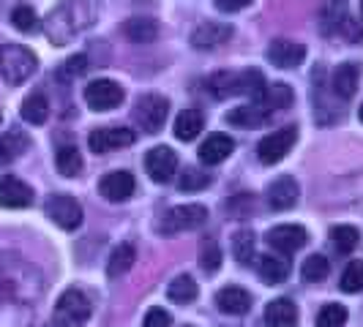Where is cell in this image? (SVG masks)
Instances as JSON below:
<instances>
[{"label": "cell", "mask_w": 363, "mask_h": 327, "mask_svg": "<svg viewBox=\"0 0 363 327\" xmlns=\"http://www.w3.org/2000/svg\"><path fill=\"white\" fill-rule=\"evenodd\" d=\"M96 19H99V0H63L50 11L44 30L55 47H63L82 30L93 28Z\"/></svg>", "instance_id": "6da1fadb"}, {"label": "cell", "mask_w": 363, "mask_h": 327, "mask_svg": "<svg viewBox=\"0 0 363 327\" xmlns=\"http://www.w3.org/2000/svg\"><path fill=\"white\" fill-rule=\"evenodd\" d=\"M36 54L22 44H3L0 47V76L9 85H22L36 74Z\"/></svg>", "instance_id": "7a4b0ae2"}, {"label": "cell", "mask_w": 363, "mask_h": 327, "mask_svg": "<svg viewBox=\"0 0 363 327\" xmlns=\"http://www.w3.org/2000/svg\"><path fill=\"white\" fill-rule=\"evenodd\" d=\"M91 300L82 289H66L55 306V325L57 327H82L91 319Z\"/></svg>", "instance_id": "3957f363"}, {"label": "cell", "mask_w": 363, "mask_h": 327, "mask_svg": "<svg viewBox=\"0 0 363 327\" xmlns=\"http://www.w3.org/2000/svg\"><path fill=\"white\" fill-rule=\"evenodd\" d=\"M167 115H169V101L156 93L140 96L134 104V120L145 134H159L167 123Z\"/></svg>", "instance_id": "277c9868"}, {"label": "cell", "mask_w": 363, "mask_h": 327, "mask_svg": "<svg viewBox=\"0 0 363 327\" xmlns=\"http://www.w3.org/2000/svg\"><path fill=\"white\" fill-rule=\"evenodd\" d=\"M205 221H208V210L202 205H178L162 218L159 232L178 235V232H189V229H200Z\"/></svg>", "instance_id": "5b68a950"}, {"label": "cell", "mask_w": 363, "mask_h": 327, "mask_svg": "<svg viewBox=\"0 0 363 327\" xmlns=\"http://www.w3.org/2000/svg\"><path fill=\"white\" fill-rule=\"evenodd\" d=\"M295 142H298V128L295 126L279 128V131H273V134H268V137L259 139V145H257V159L271 166V164L281 161V159L292 150Z\"/></svg>", "instance_id": "8992f818"}, {"label": "cell", "mask_w": 363, "mask_h": 327, "mask_svg": "<svg viewBox=\"0 0 363 327\" xmlns=\"http://www.w3.org/2000/svg\"><path fill=\"white\" fill-rule=\"evenodd\" d=\"M47 218L57 224L60 229H66V232H74L79 224H82V205L69 197V194H55L47 200Z\"/></svg>", "instance_id": "52a82bcc"}, {"label": "cell", "mask_w": 363, "mask_h": 327, "mask_svg": "<svg viewBox=\"0 0 363 327\" xmlns=\"http://www.w3.org/2000/svg\"><path fill=\"white\" fill-rule=\"evenodd\" d=\"M134 139H137V134H134L131 128H123V126L93 128L91 137H88V147H91L93 153L104 156V153H112V150H118V147L134 145Z\"/></svg>", "instance_id": "ba28073f"}, {"label": "cell", "mask_w": 363, "mask_h": 327, "mask_svg": "<svg viewBox=\"0 0 363 327\" xmlns=\"http://www.w3.org/2000/svg\"><path fill=\"white\" fill-rule=\"evenodd\" d=\"M85 104L93 112H107L123 104V88L112 79H96L85 88Z\"/></svg>", "instance_id": "9c48e42d"}, {"label": "cell", "mask_w": 363, "mask_h": 327, "mask_svg": "<svg viewBox=\"0 0 363 327\" xmlns=\"http://www.w3.org/2000/svg\"><path fill=\"white\" fill-rule=\"evenodd\" d=\"M265 240H268L271 248H276V254L290 256L309 243V232L303 226H298V224H281V226H273L271 232L265 235Z\"/></svg>", "instance_id": "30bf717a"}, {"label": "cell", "mask_w": 363, "mask_h": 327, "mask_svg": "<svg viewBox=\"0 0 363 327\" xmlns=\"http://www.w3.org/2000/svg\"><path fill=\"white\" fill-rule=\"evenodd\" d=\"M145 169L156 183H169L175 169H178V153L167 145L153 147L145 156Z\"/></svg>", "instance_id": "8fae6325"}, {"label": "cell", "mask_w": 363, "mask_h": 327, "mask_svg": "<svg viewBox=\"0 0 363 327\" xmlns=\"http://www.w3.org/2000/svg\"><path fill=\"white\" fill-rule=\"evenodd\" d=\"M298 197H301V188H298L295 178H290V175L276 178L268 185V191H265V200H268L271 210H290V207L298 205Z\"/></svg>", "instance_id": "7c38bea8"}, {"label": "cell", "mask_w": 363, "mask_h": 327, "mask_svg": "<svg viewBox=\"0 0 363 327\" xmlns=\"http://www.w3.org/2000/svg\"><path fill=\"white\" fill-rule=\"evenodd\" d=\"M134 188H137V183H134V175L126 172V169H118V172H109L101 178L99 183V191H101V197L109 202H126L131 200V194H134Z\"/></svg>", "instance_id": "4fadbf2b"}, {"label": "cell", "mask_w": 363, "mask_h": 327, "mask_svg": "<svg viewBox=\"0 0 363 327\" xmlns=\"http://www.w3.org/2000/svg\"><path fill=\"white\" fill-rule=\"evenodd\" d=\"M306 57V47L301 41H290V38H279L268 47V60L276 69H295L301 66Z\"/></svg>", "instance_id": "5bb4252c"}, {"label": "cell", "mask_w": 363, "mask_h": 327, "mask_svg": "<svg viewBox=\"0 0 363 327\" xmlns=\"http://www.w3.org/2000/svg\"><path fill=\"white\" fill-rule=\"evenodd\" d=\"M30 202H33V188L28 183L14 178V175L0 178V205L3 207L19 210V207H28Z\"/></svg>", "instance_id": "9a60e30c"}, {"label": "cell", "mask_w": 363, "mask_h": 327, "mask_svg": "<svg viewBox=\"0 0 363 327\" xmlns=\"http://www.w3.org/2000/svg\"><path fill=\"white\" fill-rule=\"evenodd\" d=\"M233 38V25H221V22H202L200 28L191 33V44L208 52V50H216L221 44H227Z\"/></svg>", "instance_id": "2e32d148"}, {"label": "cell", "mask_w": 363, "mask_h": 327, "mask_svg": "<svg viewBox=\"0 0 363 327\" xmlns=\"http://www.w3.org/2000/svg\"><path fill=\"white\" fill-rule=\"evenodd\" d=\"M262 325L265 327H295L298 325V306L290 297H276L265 306L262 314Z\"/></svg>", "instance_id": "e0dca14e"}, {"label": "cell", "mask_w": 363, "mask_h": 327, "mask_svg": "<svg viewBox=\"0 0 363 327\" xmlns=\"http://www.w3.org/2000/svg\"><path fill=\"white\" fill-rule=\"evenodd\" d=\"M358 82H361V66L358 63H342L333 76H330V88H333V96L336 98H352L355 91H358Z\"/></svg>", "instance_id": "ac0fdd59"}, {"label": "cell", "mask_w": 363, "mask_h": 327, "mask_svg": "<svg viewBox=\"0 0 363 327\" xmlns=\"http://www.w3.org/2000/svg\"><path fill=\"white\" fill-rule=\"evenodd\" d=\"M233 150H235L233 137H227V134H211L200 145V161L205 166H216V164L227 161Z\"/></svg>", "instance_id": "d6986e66"}, {"label": "cell", "mask_w": 363, "mask_h": 327, "mask_svg": "<svg viewBox=\"0 0 363 327\" xmlns=\"http://www.w3.org/2000/svg\"><path fill=\"white\" fill-rule=\"evenodd\" d=\"M347 22V0H325L320 6V30L325 36L342 33Z\"/></svg>", "instance_id": "ffe728a7"}, {"label": "cell", "mask_w": 363, "mask_h": 327, "mask_svg": "<svg viewBox=\"0 0 363 327\" xmlns=\"http://www.w3.org/2000/svg\"><path fill=\"white\" fill-rule=\"evenodd\" d=\"M216 306L221 314H233V316H240L252 309V294L240 287H224L218 289L216 294Z\"/></svg>", "instance_id": "44dd1931"}, {"label": "cell", "mask_w": 363, "mask_h": 327, "mask_svg": "<svg viewBox=\"0 0 363 327\" xmlns=\"http://www.w3.org/2000/svg\"><path fill=\"white\" fill-rule=\"evenodd\" d=\"M257 272H259V278H262L268 287H276V284L287 281V275H290V262L279 254L276 256L265 254V256H259V262H257Z\"/></svg>", "instance_id": "7402d4cb"}, {"label": "cell", "mask_w": 363, "mask_h": 327, "mask_svg": "<svg viewBox=\"0 0 363 327\" xmlns=\"http://www.w3.org/2000/svg\"><path fill=\"white\" fill-rule=\"evenodd\" d=\"M205 91L211 93L213 98H230V96H240V71H218L211 74L205 82Z\"/></svg>", "instance_id": "603a6c76"}, {"label": "cell", "mask_w": 363, "mask_h": 327, "mask_svg": "<svg viewBox=\"0 0 363 327\" xmlns=\"http://www.w3.org/2000/svg\"><path fill=\"white\" fill-rule=\"evenodd\" d=\"M292 104V88L284 85V82H276L271 88H265L262 98L257 101V107L262 109V115L268 117L271 112H279V109H287Z\"/></svg>", "instance_id": "cb8c5ba5"}, {"label": "cell", "mask_w": 363, "mask_h": 327, "mask_svg": "<svg viewBox=\"0 0 363 327\" xmlns=\"http://www.w3.org/2000/svg\"><path fill=\"white\" fill-rule=\"evenodd\" d=\"M123 33L131 44H153L159 36V25L147 17H134L123 25Z\"/></svg>", "instance_id": "d4e9b609"}, {"label": "cell", "mask_w": 363, "mask_h": 327, "mask_svg": "<svg viewBox=\"0 0 363 327\" xmlns=\"http://www.w3.org/2000/svg\"><path fill=\"white\" fill-rule=\"evenodd\" d=\"M202 126H205V117H202L200 109H183L175 120V137L181 142H191L200 137Z\"/></svg>", "instance_id": "484cf974"}, {"label": "cell", "mask_w": 363, "mask_h": 327, "mask_svg": "<svg viewBox=\"0 0 363 327\" xmlns=\"http://www.w3.org/2000/svg\"><path fill=\"white\" fill-rule=\"evenodd\" d=\"M28 145H30V139L22 131H6V134H0V164H11L14 159H19L28 150Z\"/></svg>", "instance_id": "4316f807"}, {"label": "cell", "mask_w": 363, "mask_h": 327, "mask_svg": "<svg viewBox=\"0 0 363 327\" xmlns=\"http://www.w3.org/2000/svg\"><path fill=\"white\" fill-rule=\"evenodd\" d=\"M134 259H137V251H134V246L131 243H121L107 259V275L109 278H121L123 272L131 270V265H134Z\"/></svg>", "instance_id": "83f0119b"}, {"label": "cell", "mask_w": 363, "mask_h": 327, "mask_svg": "<svg viewBox=\"0 0 363 327\" xmlns=\"http://www.w3.org/2000/svg\"><path fill=\"white\" fill-rule=\"evenodd\" d=\"M22 117L33 126H41L47 117H50V104L44 98V93H30L25 101H22Z\"/></svg>", "instance_id": "f1b7e54d"}, {"label": "cell", "mask_w": 363, "mask_h": 327, "mask_svg": "<svg viewBox=\"0 0 363 327\" xmlns=\"http://www.w3.org/2000/svg\"><path fill=\"white\" fill-rule=\"evenodd\" d=\"M224 120L230 126H243V128H255L259 123H265V115L257 104H246V107H235L233 112L224 115Z\"/></svg>", "instance_id": "f546056e"}, {"label": "cell", "mask_w": 363, "mask_h": 327, "mask_svg": "<svg viewBox=\"0 0 363 327\" xmlns=\"http://www.w3.org/2000/svg\"><path fill=\"white\" fill-rule=\"evenodd\" d=\"M255 254H257L255 232H249V229L235 232V237H233V256H235L240 265H252V262H255Z\"/></svg>", "instance_id": "4dcf8cb0"}, {"label": "cell", "mask_w": 363, "mask_h": 327, "mask_svg": "<svg viewBox=\"0 0 363 327\" xmlns=\"http://www.w3.org/2000/svg\"><path fill=\"white\" fill-rule=\"evenodd\" d=\"M55 164H57V172L63 178H77L82 172V156H79V150L74 145L60 147L57 156H55Z\"/></svg>", "instance_id": "1f68e13d"}, {"label": "cell", "mask_w": 363, "mask_h": 327, "mask_svg": "<svg viewBox=\"0 0 363 327\" xmlns=\"http://www.w3.org/2000/svg\"><path fill=\"white\" fill-rule=\"evenodd\" d=\"M167 297L172 303H191L197 297V281L191 275H178L172 278V284L167 287Z\"/></svg>", "instance_id": "d6a6232c"}, {"label": "cell", "mask_w": 363, "mask_h": 327, "mask_svg": "<svg viewBox=\"0 0 363 327\" xmlns=\"http://www.w3.org/2000/svg\"><path fill=\"white\" fill-rule=\"evenodd\" d=\"M358 229L355 226H350V224H342V226H333L330 229V243H333V248L339 251V254H350V251H355L358 248Z\"/></svg>", "instance_id": "836d02e7"}, {"label": "cell", "mask_w": 363, "mask_h": 327, "mask_svg": "<svg viewBox=\"0 0 363 327\" xmlns=\"http://www.w3.org/2000/svg\"><path fill=\"white\" fill-rule=\"evenodd\" d=\"M342 292H350V294H358L363 292V259H352L350 265L342 272V281H339Z\"/></svg>", "instance_id": "e575fe53"}, {"label": "cell", "mask_w": 363, "mask_h": 327, "mask_svg": "<svg viewBox=\"0 0 363 327\" xmlns=\"http://www.w3.org/2000/svg\"><path fill=\"white\" fill-rule=\"evenodd\" d=\"M347 322V309L345 306H339V303H328L320 309L317 314V319H314V325L317 327H342Z\"/></svg>", "instance_id": "d590c367"}, {"label": "cell", "mask_w": 363, "mask_h": 327, "mask_svg": "<svg viewBox=\"0 0 363 327\" xmlns=\"http://www.w3.org/2000/svg\"><path fill=\"white\" fill-rule=\"evenodd\" d=\"M200 268L205 272H216L221 268V251L211 237H202L200 243Z\"/></svg>", "instance_id": "8d00e7d4"}, {"label": "cell", "mask_w": 363, "mask_h": 327, "mask_svg": "<svg viewBox=\"0 0 363 327\" xmlns=\"http://www.w3.org/2000/svg\"><path fill=\"white\" fill-rule=\"evenodd\" d=\"M11 25L17 28L19 33H36L38 30V17L30 6H17L11 11Z\"/></svg>", "instance_id": "74e56055"}, {"label": "cell", "mask_w": 363, "mask_h": 327, "mask_svg": "<svg viewBox=\"0 0 363 327\" xmlns=\"http://www.w3.org/2000/svg\"><path fill=\"white\" fill-rule=\"evenodd\" d=\"M330 270V265H328V259L323 254H311L303 265H301V275L306 278V281H323Z\"/></svg>", "instance_id": "f35d334b"}, {"label": "cell", "mask_w": 363, "mask_h": 327, "mask_svg": "<svg viewBox=\"0 0 363 327\" xmlns=\"http://www.w3.org/2000/svg\"><path fill=\"white\" fill-rule=\"evenodd\" d=\"M211 185V175L202 172V169H186L181 178H178V188L181 191H202Z\"/></svg>", "instance_id": "ab89813d"}, {"label": "cell", "mask_w": 363, "mask_h": 327, "mask_svg": "<svg viewBox=\"0 0 363 327\" xmlns=\"http://www.w3.org/2000/svg\"><path fill=\"white\" fill-rule=\"evenodd\" d=\"M85 71H88V57H85V54H74V57H69V60L60 66L57 76L69 82V79H77V76H82Z\"/></svg>", "instance_id": "60d3db41"}, {"label": "cell", "mask_w": 363, "mask_h": 327, "mask_svg": "<svg viewBox=\"0 0 363 327\" xmlns=\"http://www.w3.org/2000/svg\"><path fill=\"white\" fill-rule=\"evenodd\" d=\"M172 325V314L167 309H150L145 314V327H169Z\"/></svg>", "instance_id": "b9f144b4"}, {"label": "cell", "mask_w": 363, "mask_h": 327, "mask_svg": "<svg viewBox=\"0 0 363 327\" xmlns=\"http://www.w3.org/2000/svg\"><path fill=\"white\" fill-rule=\"evenodd\" d=\"M252 0H216V6L221 11H227V14H235V11H243L246 6H249Z\"/></svg>", "instance_id": "7bdbcfd3"}, {"label": "cell", "mask_w": 363, "mask_h": 327, "mask_svg": "<svg viewBox=\"0 0 363 327\" xmlns=\"http://www.w3.org/2000/svg\"><path fill=\"white\" fill-rule=\"evenodd\" d=\"M358 117H361V123H363V107H361V112H358Z\"/></svg>", "instance_id": "ee69618b"}, {"label": "cell", "mask_w": 363, "mask_h": 327, "mask_svg": "<svg viewBox=\"0 0 363 327\" xmlns=\"http://www.w3.org/2000/svg\"><path fill=\"white\" fill-rule=\"evenodd\" d=\"M361 8H363V0H361Z\"/></svg>", "instance_id": "f6af8a7d"}]
</instances>
